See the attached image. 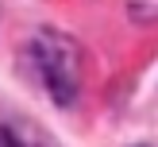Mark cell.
Instances as JSON below:
<instances>
[{"label":"cell","instance_id":"1","mask_svg":"<svg viewBox=\"0 0 158 147\" xmlns=\"http://www.w3.org/2000/svg\"><path fill=\"white\" fill-rule=\"evenodd\" d=\"M31 58H35L50 97L58 105H69L77 97V85H81V50H77V43L66 39L62 31H39L31 39Z\"/></svg>","mask_w":158,"mask_h":147},{"label":"cell","instance_id":"2","mask_svg":"<svg viewBox=\"0 0 158 147\" xmlns=\"http://www.w3.org/2000/svg\"><path fill=\"white\" fill-rule=\"evenodd\" d=\"M0 147H19V143L12 139V132H4V128H0Z\"/></svg>","mask_w":158,"mask_h":147}]
</instances>
